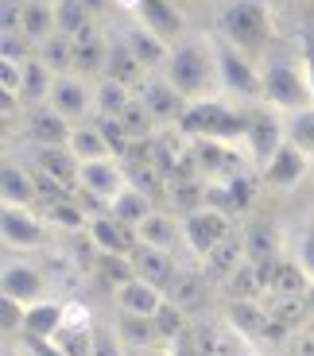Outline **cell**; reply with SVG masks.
Segmentation results:
<instances>
[{"mask_svg": "<svg viewBox=\"0 0 314 356\" xmlns=\"http://www.w3.org/2000/svg\"><path fill=\"white\" fill-rule=\"evenodd\" d=\"M167 81L179 89L182 97L194 101H214L221 97V81H217V58H214V39L210 31H194V35L179 39L171 47V58L163 66Z\"/></svg>", "mask_w": 314, "mask_h": 356, "instance_id": "cell-1", "label": "cell"}, {"mask_svg": "<svg viewBox=\"0 0 314 356\" xmlns=\"http://www.w3.org/2000/svg\"><path fill=\"white\" fill-rule=\"evenodd\" d=\"M214 31L260 63L272 47V35H276L272 4L268 0H225L214 16Z\"/></svg>", "mask_w": 314, "mask_h": 356, "instance_id": "cell-2", "label": "cell"}, {"mask_svg": "<svg viewBox=\"0 0 314 356\" xmlns=\"http://www.w3.org/2000/svg\"><path fill=\"white\" fill-rule=\"evenodd\" d=\"M260 105L276 108V113H295V108L314 105V89L306 78L303 54H264L260 58Z\"/></svg>", "mask_w": 314, "mask_h": 356, "instance_id": "cell-3", "label": "cell"}, {"mask_svg": "<svg viewBox=\"0 0 314 356\" xmlns=\"http://www.w3.org/2000/svg\"><path fill=\"white\" fill-rule=\"evenodd\" d=\"M249 116H252V105H241V101H229V97H214V101H194V105L187 108V116L179 120V128L190 132L194 140L244 143Z\"/></svg>", "mask_w": 314, "mask_h": 356, "instance_id": "cell-4", "label": "cell"}, {"mask_svg": "<svg viewBox=\"0 0 314 356\" xmlns=\"http://www.w3.org/2000/svg\"><path fill=\"white\" fill-rule=\"evenodd\" d=\"M214 39V58H217V81H221V97L241 101V105H260V63L249 58L241 47H233L225 35H217L210 27Z\"/></svg>", "mask_w": 314, "mask_h": 356, "instance_id": "cell-5", "label": "cell"}, {"mask_svg": "<svg viewBox=\"0 0 314 356\" xmlns=\"http://www.w3.org/2000/svg\"><path fill=\"white\" fill-rule=\"evenodd\" d=\"M51 221L36 205H0V241L4 252H47L51 248Z\"/></svg>", "mask_w": 314, "mask_h": 356, "instance_id": "cell-6", "label": "cell"}, {"mask_svg": "<svg viewBox=\"0 0 314 356\" xmlns=\"http://www.w3.org/2000/svg\"><path fill=\"white\" fill-rule=\"evenodd\" d=\"M51 271L43 264H36L24 252H4V264H0V294L19 298L24 306L39 302V298H51Z\"/></svg>", "mask_w": 314, "mask_h": 356, "instance_id": "cell-7", "label": "cell"}, {"mask_svg": "<svg viewBox=\"0 0 314 356\" xmlns=\"http://www.w3.org/2000/svg\"><path fill=\"white\" fill-rule=\"evenodd\" d=\"M47 105H54L58 113L66 116V120H70V124L97 120V81H93V78H81V74H74V70L54 74Z\"/></svg>", "mask_w": 314, "mask_h": 356, "instance_id": "cell-8", "label": "cell"}, {"mask_svg": "<svg viewBox=\"0 0 314 356\" xmlns=\"http://www.w3.org/2000/svg\"><path fill=\"white\" fill-rule=\"evenodd\" d=\"M237 229V217L217 209V205H198L190 213H182V236H187V252L202 264L214 244H221L229 232Z\"/></svg>", "mask_w": 314, "mask_h": 356, "instance_id": "cell-9", "label": "cell"}, {"mask_svg": "<svg viewBox=\"0 0 314 356\" xmlns=\"http://www.w3.org/2000/svg\"><path fill=\"white\" fill-rule=\"evenodd\" d=\"M125 186H128V170H125L120 159L78 163V178H74L78 197H90V202H97V205H109Z\"/></svg>", "mask_w": 314, "mask_h": 356, "instance_id": "cell-10", "label": "cell"}, {"mask_svg": "<svg viewBox=\"0 0 314 356\" xmlns=\"http://www.w3.org/2000/svg\"><path fill=\"white\" fill-rule=\"evenodd\" d=\"M283 143H288L283 113H276V108H268V105H252L249 132H244V152H249L252 163H256V170H260Z\"/></svg>", "mask_w": 314, "mask_h": 356, "instance_id": "cell-11", "label": "cell"}, {"mask_svg": "<svg viewBox=\"0 0 314 356\" xmlns=\"http://www.w3.org/2000/svg\"><path fill=\"white\" fill-rule=\"evenodd\" d=\"M136 97L148 105V113L155 116V124L159 128H167V124H179L182 116H187V108H190V101L182 97L179 89L167 81V74L163 70H155V74H148L144 78V86L136 89Z\"/></svg>", "mask_w": 314, "mask_h": 356, "instance_id": "cell-12", "label": "cell"}, {"mask_svg": "<svg viewBox=\"0 0 314 356\" xmlns=\"http://www.w3.org/2000/svg\"><path fill=\"white\" fill-rule=\"evenodd\" d=\"M314 170V159L303 155L295 143H283L276 155L260 167V178H264V190H279V194H288V190L303 186L306 178Z\"/></svg>", "mask_w": 314, "mask_h": 356, "instance_id": "cell-13", "label": "cell"}, {"mask_svg": "<svg viewBox=\"0 0 314 356\" xmlns=\"http://www.w3.org/2000/svg\"><path fill=\"white\" fill-rule=\"evenodd\" d=\"M241 236H244V259H252V264H260V267H272L288 252V232L279 229L272 217H252V221H244Z\"/></svg>", "mask_w": 314, "mask_h": 356, "instance_id": "cell-14", "label": "cell"}, {"mask_svg": "<svg viewBox=\"0 0 314 356\" xmlns=\"http://www.w3.org/2000/svg\"><path fill=\"white\" fill-rule=\"evenodd\" d=\"M221 321L244 341V345H264V337H268V330H272L264 298H229Z\"/></svg>", "mask_w": 314, "mask_h": 356, "instance_id": "cell-15", "label": "cell"}, {"mask_svg": "<svg viewBox=\"0 0 314 356\" xmlns=\"http://www.w3.org/2000/svg\"><path fill=\"white\" fill-rule=\"evenodd\" d=\"M136 244H152L163 252H187V236H182V213L155 205L144 221L136 225Z\"/></svg>", "mask_w": 314, "mask_h": 356, "instance_id": "cell-16", "label": "cell"}, {"mask_svg": "<svg viewBox=\"0 0 314 356\" xmlns=\"http://www.w3.org/2000/svg\"><path fill=\"white\" fill-rule=\"evenodd\" d=\"M70 132H74V124L54 105H31V108H24V136H27V143L66 147V143H70Z\"/></svg>", "mask_w": 314, "mask_h": 356, "instance_id": "cell-17", "label": "cell"}, {"mask_svg": "<svg viewBox=\"0 0 314 356\" xmlns=\"http://www.w3.org/2000/svg\"><path fill=\"white\" fill-rule=\"evenodd\" d=\"M39 190H36V170L27 159H16V155H4L0 163V205H36Z\"/></svg>", "mask_w": 314, "mask_h": 356, "instance_id": "cell-18", "label": "cell"}, {"mask_svg": "<svg viewBox=\"0 0 314 356\" xmlns=\"http://www.w3.org/2000/svg\"><path fill=\"white\" fill-rule=\"evenodd\" d=\"M132 19H140L144 27H152L155 35H163L167 43H179V39L190 35L187 31V12H182L179 0H144Z\"/></svg>", "mask_w": 314, "mask_h": 356, "instance_id": "cell-19", "label": "cell"}, {"mask_svg": "<svg viewBox=\"0 0 314 356\" xmlns=\"http://www.w3.org/2000/svg\"><path fill=\"white\" fill-rule=\"evenodd\" d=\"M167 298L194 318V314L206 310V302H210V271L206 267H182L179 264V271H175V279H171V286H167Z\"/></svg>", "mask_w": 314, "mask_h": 356, "instance_id": "cell-20", "label": "cell"}, {"mask_svg": "<svg viewBox=\"0 0 314 356\" xmlns=\"http://www.w3.org/2000/svg\"><path fill=\"white\" fill-rule=\"evenodd\" d=\"M86 241H90L97 252H120V256H132V248H136V229L120 225L117 217L109 213L105 205H101V209H93V217H90Z\"/></svg>", "mask_w": 314, "mask_h": 356, "instance_id": "cell-21", "label": "cell"}, {"mask_svg": "<svg viewBox=\"0 0 314 356\" xmlns=\"http://www.w3.org/2000/svg\"><path fill=\"white\" fill-rule=\"evenodd\" d=\"M70 43H74V74L97 81L101 74H105V58H109V27L90 24L78 39H70Z\"/></svg>", "mask_w": 314, "mask_h": 356, "instance_id": "cell-22", "label": "cell"}, {"mask_svg": "<svg viewBox=\"0 0 314 356\" xmlns=\"http://www.w3.org/2000/svg\"><path fill=\"white\" fill-rule=\"evenodd\" d=\"M120 35H125V43L132 47L136 58L148 66V74H155V70H163V66H167L171 47H175V43H167L163 35H155L152 27H144L140 19H125V24H120Z\"/></svg>", "mask_w": 314, "mask_h": 356, "instance_id": "cell-23", "label": "cell"}, {"mask_svg": "<svg viewBox=\"0 0 314 356\" xmlns=\"http://www.w3.org/2000/svg\"><path fill=\"white\" fill-rule=\"evenodd\" d=\"M101 78H117L132 89H140L148 78V66L132 54V47L120 35V27H109V58H105V74H101Z\"/></svg>", "mask_w": 314, "mask_h": 356, "instance_id": "cell-24", "label": "cell"}, {"mask_svg": "<svg viewBox=\"0 0 314 356\" xmlns=\"http://www.w3.org/2000/svg\"><path fill=\"white\" fill-rule=\"evenodd\" d=\"M113 298V306L125 314H140V318H155L159 314V306L167 302V291H159L155 283H148V279H128L125 286H117V291L109 294Z\"/></svg>", "mask_w": 314, "mask_h": 356, "instance_id": "cell-25", "label": "cell"}, {"mask_svg": "<svg viewBox=\"0 0 314 356\" xmlns=\"http://www.w3.org/2000/svg\"><path fill=\"white\" fill-rule=\"evenodd\" d=\"M311 291H314V279L306 275L303 264H299L291 252H283V256L268 267V294H295V298H311Z\"/></svg>", "mask_w": 314, "mask_h": 356, "instance_id": "cell-26", "label": "cell"}, {"mask_svg": "<svg viewBox=\"0 0 314 356\" xmlns=\"http://www.w3.org/2000/svg\"><path fill=\"white\" fill-rule=\"evenodd\" d=\"M132 264H136V275L155 283L159 291H167L175 271H179V259L175 252H163V248H152V244H136L132 248Z\"/></svg>", "mask_w": 314, "mask_h": 356, "instance_id": "cell-27", "label": "cell"}, {"mask_svg": "<svg viewBox=\"0 0 314 356\" xmlns=\"http://www.w3.org/2000/svg\"><path fill=\"white\" fill-rule=\"evenodd\" d=\"M27 163L47 175H54L58 182L74 186V178H78V159L70 155V147H51V143H27Z\"/></svg>", "mask_w": 314, "mask_h": 356, "instance_id": "cell-28", "label": "cell"}, {"mask_svg": "<svg viewBox=\"0 0 314 356\" xmlns=\"http://www.w3.org/2000/svg\"><path fill=\"white\" fill-rule=\"evenodd\" d=\"M221 286L225 298H268V267L244 259L221 279Z\"/></svg>", "mask_w": 314, "mask_h": 356, "instance_id": "cell-29", "label": "cell"}, {"mask_svg": "<svg viewBox=\"0 0 314 356\" xmlns=\"http://www.w3.org/2000/svg\"><path fill=\"white\" fill-rule=\"evenodd\" d=\"M43 217L51 221L54 232H66V236H86L90 229V209H81V197H58V202H47L43 205Z\"/></svg>", "mask_w": 314, "mask_h": 356, "instance_id": "cell-30", "label": "cell"}, {"mask_svg": "<svg viewBox=\"0 0 314 356\" xmlns=\"http://www.w3.org/2000/svg\"><path fill=\"white\" fill-rule=\"evenodd\" d=\"M113 325H117L120 341H125V348H128L132 356H136V353H144V348H152V345H163L159 330H155V318H140V314L117 310Z\"/></svg>", "mask_w": 314, "mask_h": 356, "instance_id": "cell-31", "label": "cell"}, {"mask_svg": "<svg viewBox=\"0 0 314 356\" xmlns=\"http://www.w3.org/2000/svg\"><path fill=\"white\" fill-rule=\"evenodd\" d=\"M19 31L31 47H43L51 35H58L54 27V4L51 0H24V16H19Z\"/></svg>", "mask_w": 314, "mask_h": 356, "instance_id": "cell-32", "label": "cell"}, {"mask_svg": "<svg viewBox=\"0 0 314 356\" xmlns=\"http://www.w3.org/2000/svg\"><path fill=\"white\" fill-rule=\"evenodd\" d=\"M51 81H54V70L39 58V54H31L24 63V78H19V105L31 108V105H47V97H51Z\"/></svg>", "mask_w": 314, "mask_h": 356, "instance_id": "cell-33", "label": "cell"}, {"mask_svg": "<svg viewBox=\"0 0 314 356\" xmlns=\"http://www.w3.org/2000/svg\"><path fill=\"white\" fill-rule=\"evenodd\" d=\"M105 209H109L113 217H117L120 225L136 229V225H140V221H144V217L155 209V197L148 194V190H140V186H132V182H128V186L120 190V194L113 197V202H109Z\"/></svg>", "mask_w": 314, "mask_h": 356, "instance_id": "cell-34", "label": "cell"}, {"mask_svg": "<svg viewBox=\"0 0 314 356\" xmlns=\"http://www.w3.org/2000/svg\"><path fill=\"white\" fill-rule=\"evenodd\" d=\"M70 155L78 163H90V159H113V147H109L105 132H101L97 120H86V124H74L70 132Z\"/></svg>", "mask_w": 314, "mask_h": 356, "instance_id": "cell-35", "label": "cell"}, {"mask_svg": "<svg viewBox=\"0 0 314 356\" xmlns=\"http://www.w3.org/2000/svg\"><path fill=\"white\" fill-rule=\"evenodd\" d=\"M90 279L113 294L117 286H125L128 279H136V264H132V256H120V252H97Z\"/></svg>", "mask_w": 314, "mask_h": 356, "instance_id": "cell-36", "label": "cell"}, {"mask_svg": "<svg viewBox=\"0 0 314 356\" xmlns=\"http://www.w3.org/2000/svg\"><path fill=\"white\" fill-rule=\"evenodd\" d=\"M63 302L66 298H39V302L27 306V321H24V333H31V337H47L51 341L54 333L63 330Z\"/></svg>", "mask_w": 314, "mask_h": 356, "instance_id": "cell-37", "label": "cell"}, {"mask_svg": "<svg viewBox=\"0 0 314 356\" xmlns=\"http://www.w3.org/2000/svg\"><path fill=\"white\" fill-rule=\"evenodd\" d=\"M237 264H244V236H241V225H237V229L229 232L221 244H214V248H210V256L202 259V267H206L210 275H217V279H225Z\"/></svg>", "mask_w": 314, "mask_h": 356, "instance_id": "cell-38", "label": "cell"}, {"mask_svg": "<svg viewBox=\"0 0 314 356\" xmlns=\"http://www.w3.org/2000/svg\"><path fill=\"white\" fill-rule=\"evenodd\" d=\"M132 97H136L132 86H125V81H117V78H97V116L101 120L120 116L132 105Z\"/></svg>", "mask_w": 314, "mask_h": 356, "instance_id": "cell-39", "label": "cell"}, {"mask_svg": "<svg viewBox=\"0 0 314 356\" xmlns=\"http://www.w3.org/2000/svg\"><path fill=\"white\" fill-rule=\"evenodd\" d=\"M90 24H101V19H93V12L81 0H54V27H58V35L78 39Z\"/></svg>", "mask_w": 314, "mask_h": 356, "instance_id": "cell-40", "label": "cell"}, {"mask_svg": "<svg viewBox=\"0 0 314 356\" xmlns=\"http://www.w3.org/2000/svg\"><path fill=\"white\" fill-rule=\"evenodd\" d=\"M264 306H268V318L276 325H288V330H299L303 318L311 314V298H295V294H268Z\"/></svg>", "mask_w": 314, "mask_h": 356, "instance_id": "cell-41", "label": "cell"}, {"mask_svg": "<svg viewBox=\"0 0 314 356\" xmlns=\"http://www.w3.org/2000/svg\"><path fill=\"white\" fill-rule=\"evenodd\" d=\"M283 132H288V143H295L299 152L314 159V105L283 113Z\"/></svg>", "mask_w": 314, "mask_h": 356, "instance_id": "cell-42", "label": "cell"}, {"mask_svg": "<svg viewBox=\"0 0 314 356\" xmlns=\"http://www.w3.org/2000/svg\"><path fill=\"white\" fill-rule=\"evenodd\" d=\"M120 124V132L128 136V140H152L155 132H159V124H155V116L148 113V105L140 97H132V105L125 108L120 116H113Z\"/></svg>", "mask_w": 314, "mask_h": 356, "instance_id": "cell-43", "label": "cell"}, {"mask_svg": "<svg viewBox=\"0 0 314 356\" xmlns=\"http://www.w3.org/2000/svg\"><path fill=\"white\" fill-rule=\"evenodd\" d=\"M288 252L303 264V271L314 279V213H306L295 229L288 232Z\"/></svg>", "mask_w": 314, "mask_h": 356, "instance_id": "cell-44", "label": "cell"}, {"mask_svg": "<svg viewBox=\"0 0 314 356\" xmlns=\"http://www.w3.org/2000/svg\"><path fill=\"white\" fill-rule=\"evenodd\" d=\"M36 54L43 58L47 66H51L54 74H66V70H74V43L66 35H51L43 47H36Z\"/></svg>", "mask_w": 314, "mask_h": 356, "instance_id": "cell-45", "label": "cell"}, {"mask_svg": "<svg viewBox=\"0 0 314 356\" xmlns=\"http://www.w3.org/2000/svg\"><path fill=\"white\" fill-rule=\"evenodd\" d=\"M24 321H27V306L19 298L0 294V333H4V345H12L24 333Z\"/></svg>", "mask_w": 314, "mask_h": 356, "instance_id": "cell-46", "label": "cell"}, {"mask_svg": "<svg viewBox=\"0 0 314 356\" xmlns=\"http://www.w3.org/2000/svg\"><path fill=\"white\" fill-rule=\"evenodd\" d=\"M155 330H159L163 345H167V341H175L182 330H190V314H187V310H179V306H175V302L167 298V302L159 306V314H155Z\"/></svg>", "mask_w": 314, "mask_h": 356, "instance_id": "cell-47", "label": "cell"}, {"mask_svg": "<svg viewBox=\"0 0 314 356\" xmlns=\"http://www.w3.org/2000/svg\"><path fill=\"white\" fill-rule=\"evenodd\" d=\"M93 356H132L120 341L117 325L113 321H101L97 318V330H93Z\"/></svg>", "mask_w": 314, "mask_h": 356, "instance_id": "cell-48", "label": "cell"}, {"mask_svg": "<svg viewBox=\"0 0 314 356\" xmlns=\"http://www.w3.org/2000/svg\"><path fill=\"white\" fill-rule=\"evenodd\" d=\"M97 325V314L86 298H66L63 302V330H93Z\"/></svg>", "mask_w": 314, "mask_h": 356, "instance_id": "cell-49", "label": "cell"}, {"mask_svg": "<svg viewBox=\"0 0 314 356\" xmlns=\"http://www.w3.org/2000/svg\"><path fill=\"white\" fill-rule=\"evenodd\" d=\"M283 348H288V356H314V330L311 325H299Z\"/></svg>", "mask_w": 314, "mask_h": 356, "instance_id": "cell-50", "label": "cell"}, {"mask_svg": "<svg viewBox=\"0 0 314 356\" xmlns=\"http://www.w3.org/2000/svg\"><path fill=\"white\" fill-rule=\"evenodd\" d=\"M81 4H86V8L93 12V19H101V24H105L109 16H117V12H113V0H81Z\"/></svg>", "mask_w": 314, "mask_h": 356, "instance_id": "cell-51", "label": "cell"}, {"mask_svg": "<svg viewBox=\"0 0 314 356\" xmlns=\"http://www.w3.org/2000/svg\"><path fill=\"white\" fill-rule=\"evenodd\" d=\"M140 4H144V0H113V12L125 16V19H132L136 12H140Z\"/></svg>", "mask_w": 314, "mask_h": 356, "instance_id": "cell-52", "label": "cell"}, {"mask_svg": "<svg viewBox=\"0 0 314 356\" xmlns=\"http://www.w3.org/2000/svg\"><path fill=\"white\" fill-rule=\"evenodd\" d=\"M303 66H306V78H311V89H314V39H303Z\"/></svg>", "mask_w": 314, "mask_h": 356, "instance_id": "cell-53", "label": "cell"}, {"mask_svg": "<svg viewBox=\"0 0 314 356\" xmlns=\"http://www.w3.org/2000/svg\"><path fill=\"white\" fill-rule=\"evenodd\" d=\"M136 356H175V353H171V345H152V348H144V353H136Z\"/></svg>", "mask_w": 314, "mask_h": 356, "instance_id": "cell-54", "label": "cell"}, {"mask_svg": "<svg viewBox=\"0 0 314 356\" xmlns=\"http://www.w3.org/2000/svg\"><path fill=\"white\" fill-rule=\"evenodd\" d=\"M237 356H264V348H260V345H244Z\"/></svg>", "mask_w": 314, "mask_h": 356, "instance_id": "cell-55", "label": "cell"}, {"mask_svg": "<svg viewBox=\"0 0 314 356\" xmlns=\"http://www.w3.org/2000/svg\"><path fill=\"white\" fill-rule=\"evenodd\" d=\"M206 4H225V0H206Z\"/></svg>", "mask_w": 314, "mask_h": 356, "instance_id": "cell-56", "label": "cell"}, {"mask_svg": "<svg viewBox=\"0 0 314 356\" xmlns=\"http://www.w3.org/2000/svg\"><path fill=\"white\" fill-rule=\"evenodd\" d=\"M51 4H54V0H51Z\"/></svg>", "mask_w": 314, "mask_h": 356, "instance_id": "cell-57", "label": "cell"}]
</instances>
